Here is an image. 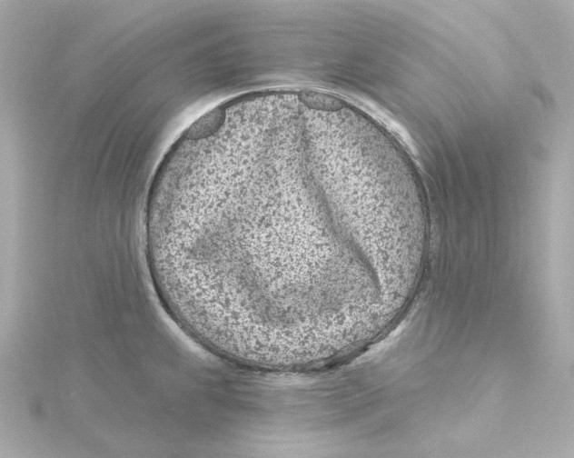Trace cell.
<instances>
[{"instance_id":"6da1fadb","label":"cell","mask_w":574,"mask_h":458,"mask_svg":"<svg viewBox=\"0 0 574 458\" xmlns=\"http://www.w3.org/2000/svg\"><path fill=\"white\" fill-rule=\"evenodd\" d=\"M240 176L207 224L209 252L230 282L301 297L374 278L391 222L355 179L286 161Z\"/></svg>"}]
</instances>
